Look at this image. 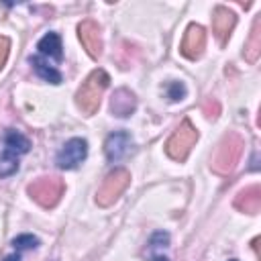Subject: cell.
<instances>
[{"label": "cell", "instance_id": "cell-1", "mask_svg": "<svg viewBox=\"0 0 261 261\" xmlns=\"http://www.w3.org/2000/svg\"><path fill=\"white\" fill-rule=\"evenodd\" d=\"M108 82H110V75L104 69H94L84 80V84L80 86V90L75 94V104L80 106V110L84 114L92 116L98 110L100 100H102V94L108 88Z\"/></svg>", "mask_w": 261, "mask_h": 261}, {"label": "cell", "instance_id": "cell-2", "mask_svg": "<svg viewBox=\"0 0 261 261\" xmlns=\"http://www.w3.org/2000/svg\"><path fill=\"white\" fill-rule=\"evenodd\" d=\"M243 139L237 135V133H228L216 147L214 155H212V161H210V167L216 171V173H230L234 169V165L239 163L241 159V153H243Z\"/></svg>", "mask_w": 261, "mask_h": 261}, {"label": "cell", "instance_id": "cell-3", "mask_svg": "<svg viewBox=\"0 0 261 261\" xmlns=\"http://www.w3.org/2000/svg\"><path fill=\"white\" fill-rule=\"evenodd\" d=\"M196 141H198V130H196V126L186 118V120L173 130V135L167 139V143H165V153H167L171 159H175V161H186V157L190 155V151H192V147L196 145Z\"/></svg>", "mask_w": 261, "mask_h": 261}, {"label": "cell", "instance_id": "cell-4", "mask_svg": "<svg viewBox=\"0 0 261 261\" xmlns=\"http://www.w3.org/2000/svg\"><path fill=\"white\" fill-rule=\"evenodd\" d=\"M130 184V173L124 169V167H116L112 169L100 184L98 192H96V202L98 206H112L120 196L122 192L128 188Z\"/></svg>", "mask_w": 261, "mask_h": 261}, {"label": "cell", "instance_id": "cell-5", "mask_svg": "<svg viewBox=\"0 0 261 261\" xmlns=\"http://www.w3.org/2000/svg\"><path fill=\"white\" fill-rule=\"evenodd\" d=\"M29 196L43 208H53L59 198L63 196V181L59 177H39L33 184H29Z\"/></svg>", "mask_w": 261, "mask_h": 261}, {"label": "cell", "instance_id": "cell-6", "mask_svg": "<svg viewBox=\"0 0 261 261\" xmlns=\"http://www.w3.org/2000/svg\"><path fill=\"white\" fill-rule=\"evenodd\" d=\"M88 155V143L86 139H80V137H73L69 139L57 153L55 161L61 169H75Z\"/></svg>", "mask_w": 261, "mask_h": 261}, {"label": "cell", "instance_id": "cell-7", "mask_svg": "<svg viewBox=\"0 0 261 261\" xmlns=\"http://www.w3.org/2000/svg\"><path fill=\"white\" fill-rule=\"evenodd\" d=\"M206 47V33L200 24H190L184 33V39H181V45H179V51L184 57L188 59H198L202 55Z\"/></svg>", "mask_w": 261, "mask_h": 261}, {"label": "cell", "instance_id": "cell-8", "mask_svg": "<svg viewBox=\"0 0 261 261\" xmlns=\"http://www.w3.org/2000/svg\"><path fill=\"white\" fill-rule=\"evenodd\" d=\"M77 37L90 57L96 59L102 55V35H100V27L94 20H90V18L82 20L77 27Z\"/></svg>", "mask_w": 261, "mask_h": 261}, {"label": "cell", "instance_id": "cell-9", "mask_svg": "<svg viewBox=\"0 0 261 261\" xmlns=\"http://www.w3.org/2000/svg\"><path fill=\"white\" fill-rule=\"evenodd\" d=\"M234 24H237V16H234L232 10H228L226 6H218L214 10V14H212V33H214V37L220 45H224L228 41Z\"/></svg>", "mask_w": 261, "mask_h": 261}, {"label": "cell", "instance_id": "cell-10", "mask_svg": "<svg viewBox=\"0 0 261 261\" xmlns=\"http://www.w3.org/2000/svg\"><path fill=\"white\" fill-rule=\"evenodd\" d=\"M130 145H133V137H130L126 130H116V133L108 135V137H106V143H104L106 159H108L110 163L120 161V159L128 153Z\"/></svg>", "mask_w": 261, "mask_h": 261}, {"label": "cell", "instance_id": "cell-11", "mask_svg": "<svg viewBox=\"0 0 261 261\" xmlns=\"http://www.w3.org/2000/svg\"><path fill=\"white\" fill-rule=\"evenodd\" d=\"M135 108H137V98H135V94H133L130 90L118 88V90L112 94L110 112H112L114 116H120V118L130 116V114L135 112Z\"/></svg>", "mask_w": 261, "mask_h": 261}, {"label": "cell", "instance_id": "cell-12", "mask_svg": "<svg viewBox=\"0 0 261 261\" xmlns=\"http://www.w3.org/2000/svg\"><path fill=\"white\" fill-rule=\"evenodd\" d=\"M234 208L247 214H255L261 208V188L259 186H249L241 190L234 198Z\"/></svg>", "mask_w": 261, "mask_h": 261}, {"label": "cell", "instance_id": "cell-13", "mask_svg": "<svg viewBox=\"0 0 261 261\" xmlns=\"http://www.w3.org/2000/svg\"><path fill=\"white\" fill-rule=\"evenodd\" d=\"M37 49L41 55L51 57L55 61H61L63 57V45H61V37L57 33H47L45 37H41V41L37 43Z\"/></svg>", "mask_w": 261, "mask_h": 261}, {"label": "cell", "instance_id": "cell-14", "mask_svg": "<svg viewBox=\"0 0 261 261\" xmlns=\"http://www.w3.org/2000/svg\"><path fill=\"white\" fill-rule=\"evenodd\" d=\"M29 147H31V143L22 133H18L14 128H8L4 133V151L6 153H12L18 157V155H24L29 151Z\"/></svg>", "mask_w": 261, "mask_h": 261}, {"label": "cell", "instance_id": "cell-15", "mask_svg": "<svg viewBox=\"0 0 261 261\" xmlns=\"http://www.w3.org/2000/svg\"><path fill=\"white\" fill-rule=\"evenodd\" d=\"M259 53H261V18L257 16L255 22H253L249 41H247V45H245V59H247L249 63H255V61L259 59Z\"/></svg>", "mask_w": 261, "mask_h": 261}, {"label": "cell", "instance_id": "cell-16", "mask_svg": "<svg viewBox=\"0 0 261 261\" xmlns=\"http://www.w3.org/2000/svg\"><path fill=\"white\" fill-rule=\"evenodd\" d=\"M31 65H33V69H35V73L39 75V77H43L45 82H49V84H61V73L53 67V65H49L43 57H31Z\"/></svg>", "mask_w": 261, "mask_h": 261}, {"label": "cell", "instance_id": "cell-17", "mask_svg": "<svg viewBox=\"0 0 261 261\" xmlns=\"http://www.w3.org/2000/svg\"><path fill=\"white\" fill-rule=\"evenodd\" d=\"M16 169H18V157L4 151V153L0 155V177L12 175Z\"/></svg>", "mask_w": 261, "mask_h": 261}, {"label": "cell", "instance_id": "cell-18", "mask_svg": "<svg viewBox=\"0 0 261 261\" xmlns=\"http://www.w3.org/2000/svg\"><path fill=\"white\" fill-rule=\"evenodd\" d=\"M12 247L16 251H24V249H37L39 247V239L35 234H18L12 239Z\"/></svg>", "mask_w": 261, "mask_h": 261}, {"label": "cell", "instance_id": "cell-19", "mask_svg": "<svg viewBox=\"0 0 261 261\" xmlns=\"http://www.w3.org/2000/svg\"><path fill=\"white\" fill-rule=\"evenodd\" d=\"M167 94H169V98H171L173 102L184 100V96H186V86H184L181 82H171L169 88H167Z\"/></svg>", "mask_w": 261, "mask_h": 261}, {"label": "cell", "instance_id": "cell-20", "mask_svg": "<svg viewBox=\"0 0 261 261\" xmlns=\"http://www.w3.org/2000/svg\"><path fill=\"white\" fill-rule=\"evenodd\" d=\"M8 51H10V41H8V37L0 35V69L6 65V59H8Z\"/></svg>", "mask_w": 261, "mask_h": 261}, {"label": "cell", "instance_id": "cell-21", "mask_svg": "<svg viewBox=\"0 0 261 261\" xmlns=\"http://www.w3.org/2000/svg\"><path fill=\"white\" fill-rule=\"evenodd\" d=\"M4 261H20V255H18V253H12V255H8Z\"/></svg>", "mask_w": 261, "mask_h": 261}, {"label": "cell", "instance_id": "cell-22", "mask_svg": "<svg viewBox=\"0 0 261 261\" xmlns=\"http://www.w3.org/2000/svg\"><path fill=\"white\" fill-rule=\"evenodd\" d=\"M153 261H169L167 257H161V255H157V257H153Z\"/></svg>", "mask_w": 261, "mask_h": 261}, {"label": "cell", "instance_id": "cell-23", "mask_svg": "<svg viewBox=\"0 0 261 261\" xmlns=\"http://www.w3.org/2000/svg\"><path fill=\"white\" fill-rule=\"evenodd\" d=\"M230 261H237V259H230Z\"/></svg>", "mask_w": 261, "mask_h": 261}]
</instances>
